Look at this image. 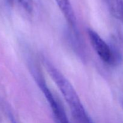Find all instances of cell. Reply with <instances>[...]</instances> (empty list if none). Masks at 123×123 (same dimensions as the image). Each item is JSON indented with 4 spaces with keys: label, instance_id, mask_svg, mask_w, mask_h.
Instances as JSON below:
<instances>
[{
    "label": "cell",
    "instance_id": "obj_1",
    "mask_svg": "<svg viewBox=\"0 0 123 123\" xmlns=\"http://www.w3.org/2000/svg\"><path fill=\"white\" fill-rule=\"evenodd\" d=\"M44 67L50 78L58 88L70 110L82 106L80 98L71 83L51 63L44 61Z\"/></svg>",
    "mask_w": 123,
    "mask_h": 123
},
{
    "label": "cell",
    "instance_id": "obj_5",
    "mask_svg": "<svg viewBox=\"0 0 123 123\" xmlns=\"http://www.w3.org/2000/svg\"><path fill=\"white\" fill-rule=\"evenodd\" d=\"M107 2L113 16L123 22V0H107Z\"/></svg>",
    "mask_w": 123,
    "mask_h": 123
},
{
    "label": "cell",
    "instance_id": "obj_7",
    "mask_svg": "<svg viewBox=\"0 0 123 123\" xmlns=\"http://www.w3.org/2000/svg\"><path fill=\"white\" fill-rule=\"evenodd\" d=\"M13 123H16L14 121H13Z\"/></svg>",
    "mask_w": 123,
    "mask_h": 123
},
{
    "label": "cell",
    "instance_id": "obj_4",
    "mask_svg": "<svg viewBox=\"0 0 123 123\" xmlns=\"http://www.w3.org/2000/svg\"><path fill=\"white\" fill-rule=\"evenodd\" d=\"M60 10L72 27L76 25V18L70 0H55Z\"/></svg>",
    "mask_w": 123,
    "mask_h": 123
},
{
    "label": "cell",
    "instance_id": "obj_8",
    "mask_svg": "<svg viewBox=\"0 0 123 123\" xmlns=\"http://www.w3.org/2000/svg\"><path fill=\"white\" fill-rule=\"evenodd\" d=\"M8 1H12V0H8Z\"/></svg>",
    "mask_w": 123,
    "mask_h": 123
},
{
    "label": "cell",
    "instance_id": "obj_3",
    "mask_svg": "<svg viewBox=\"0 0 123 123\" xmlns=\"http://www.w3.org/2000/svg\"><path fill=\"white\" fill-rule=\"evenodd\" d=\"M38 84L41 90L43 91L44 96L46 98L54 114V119L56 123H70L67 115L64 110L63 108L58 102L52 93L48 88L45 82L43 81L42 78L38 79Z\"/></svg>",
    "mask_w": 123,
    "mask_h": 123
},
{
    "label": "cell",
    "instance_id": "obj_6",
    "mask_svg": "<svg viewBox=\"0 0 123 123\" xmlns=\"http://www.w3.org/2000/svg\"><path fill=\"white\" fill-rule=\"evenodd\" d=\"M24 9L26 12L31 13L33 10V2L32 0H19Z\"/></svg>",
    "mask_w": 123,
    "mask_h": 123
},
{
    "label": "cell",
    "instance_id": "obj_2",
    "mask_svg": "<svg viewBox=\"0 0 123 123\" xmlns=\"http://www.w3.org/2000/svg\"><path fill=\"white\" fill-rule=\"evenodd\" d=\"M88 34L91 45L101 60L108 64L115 62V56L110 46L94 30L88 29Z\"/></svg>",
    "mask_w": 123,
    "mask_h": 123
}]
</instances>
